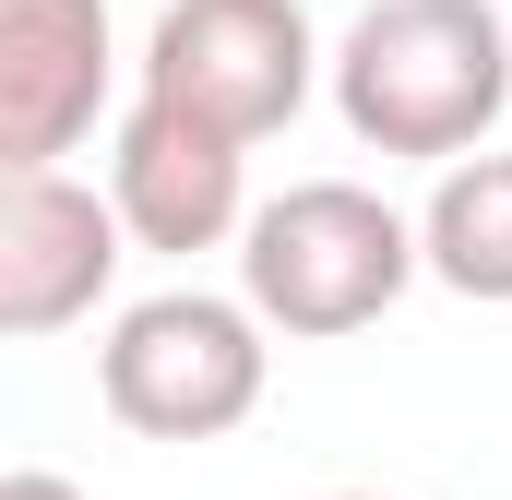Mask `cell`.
<instances>
[{
  "label": "cell",
  "instance_id": "1",
  "mask_svg": "<svg viewBox=\"0 0 512 500\" xmlns=\"http://www.w3.org/2000/svg\"><path fill=\"white\" fill-rule=\"evenodd\" d=\"M334 108L370 155L465 167L512 108V24L489 0H370L334 36Z\"/></svg>",
  "mask_w": 512,
  "mask_h": 500
},
{
  "label": "cell",
  "instance_id": "2",
  "mask_svg": "<svg viewBox=\"0 0 512 500\" xmlns=\"http://www.w3.org/2000/svg\"><path fill=\"white\" fill-rule=\"evenodd\" d=\"M417 274H429L417 215H393L382 191H358V179H298V191H274L251 215V239H239V298H251L274 334H298V346L370 334Z\"/></svg>",
  "mask_w": 512,
  "mask_h": 500
},
{
  "label": "cell",
  "instance_id": "3",
  "mask_svg": "<svg viewBox=\"0 0 512 500\" xmlns=\"http://www.w3.org/2000/svg\"><path fill=\"white\" fill-rule=\"evenodd\" d=\"M251 298H215V286H155L131 298L96 346V393L131 441H227L274 381V346H262Z\"/></svg>",
  "mask_w": 512,
  "mask_h": 500
},
{
  "label": "cell",
  "instance_id": "4",
  "mask_svg": "<svg viewBox=\"0 0 512 500\" xmlns=\"http://www.w3.org/2000/svg\"><path fill=\"white\" fill-rule=\"evenodd\" d=\"M322 72L334 60H322V36H310L298 0H167L155 36H143V96L191 108V120L227 131V143L286 131L310 108Z\"/></svg>",
  "mask_w": 512,
  "mask_h": 500
},
{
  "label": "cell",
  "instance_id": "5",
  "mask_svg": "<svg viewBox=\"0 0 512 500\" xmlns=\"http://www.w3.org/2000/svg\"><path fill=\"white\" fill-rule=\"evenodd\" d=\"M108 203H120L131 250H227L251 239V143H227V131H203L191 108H167V96H131L120 131H108Z\"/></svg>",
  "mask_w": 512,
  "mask_h": 500
},
{
  "label": "cell",
  "instance_id": "6",
  "mask_svg": "<svg viewBox=\"0 0 512 500\" xmlns=\"http://www.w3.org/2000/svg\"><path fill=\"white\" fill-rule=\"evenodd\" d=\"M120 262H131V227H120V203L96 179H72V167L0 179V334L12 346L72 334L120 286Z\"/></svg>",
  "mask_w": 512,
  "mask_h": 500
},
{
  "label": "cell",
  "instance_id": "7",
  "mask_svg": "<svg viewBox=\"0 0 512 500\" xmlns=\"http://www.w3.org/2000/svg\"><path fill=\"white\" fill-rule=\"evenodd\" d=\"M120 84L108 0H0V167L48 179Z\"/></svg>",
  "mask_w": 512,
  "mask_h": 500
},
{
  "label": "cell",
  "instance_id": "8",
  "mask_svg": "<svg viewBox=\"0 0 512 500\" xmlns=\"http://www.w3.org/2000/svg\"><path fill=\"white\" fill-rule=\"evenodd\" d=\"M417 250H429V274H441L453 298L512 310V155L441 167V191H429V215H417Z\"/></svg>",
  "mask_w": 512,
  "mask_h": 500
},
{
  "label": "cell",
  "instance_id": "9",
  "mask_svg": "<svg viewBox=\"0 0 512 500\" xmlns=\"http://www.w3.org/2000/svg\"><path fill=\"white\" fill-rule=\"evenodd\" d=\"M0 500H84V489H72V477H48V465H12V477H0Z\"/></svg>",
  "mask_w": 512,
  "mask_h": 500
},
{
  "label": "cell",
  "instance_id": "10",
  "mask_svg": "<svg viewBox=\"0 0 512 500\" xmlns=\"http://www.w3.org/2000/svg\"><path fill=\"white\" fill-rule=\"evenodd\" d=\"M322 500H382V489H322Z\"/></svg>",
  "mask_w": 512,
  "mask_h": 500
}]
</instances>
